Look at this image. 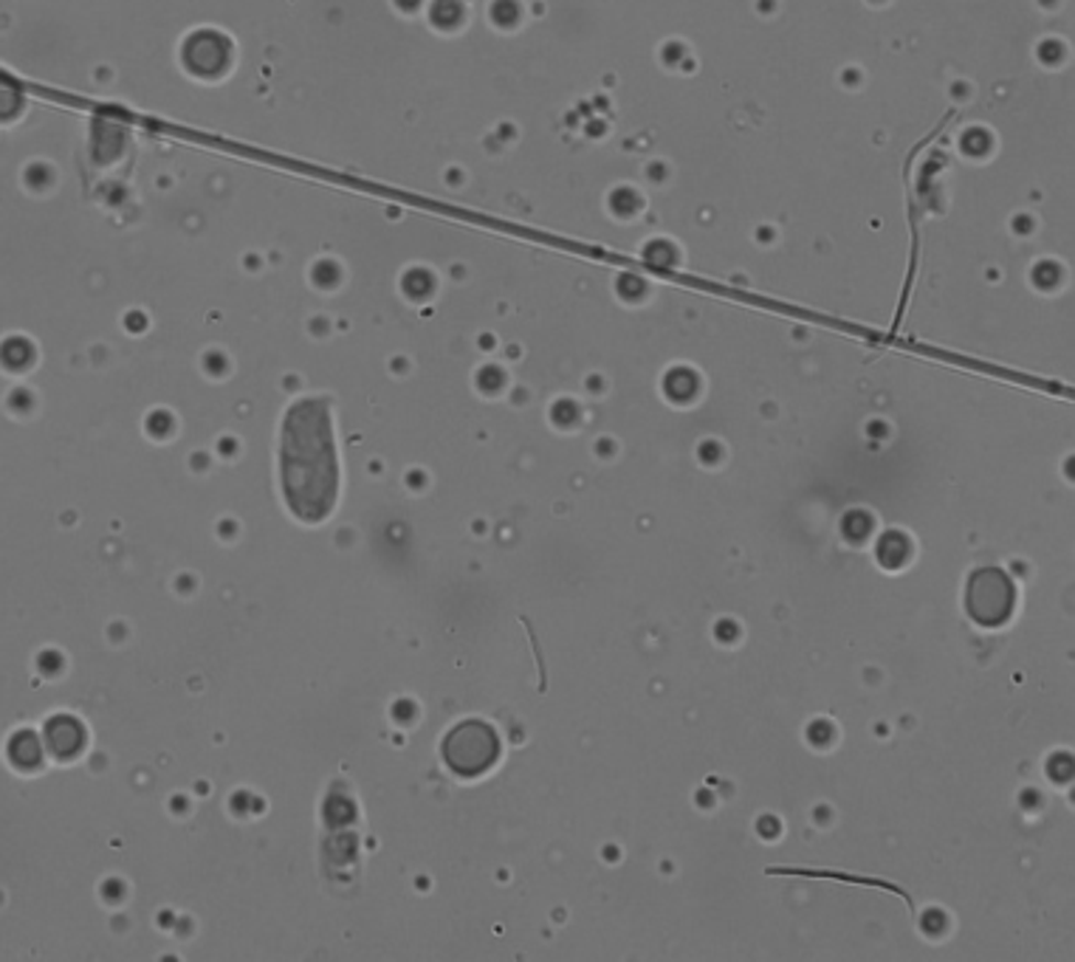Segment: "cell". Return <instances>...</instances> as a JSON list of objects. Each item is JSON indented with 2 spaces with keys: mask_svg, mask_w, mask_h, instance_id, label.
Wrapping results in <instances>:
<instances>
[{
  "mask_svg": "<svg viewBox=\"0 0 1075 962\" xmlns=\"http://www.w3.org/2000/svg\"><path fill=\"white\" fill-rule=\"evenodd\" d=\"M1013 610V585L1011 579L999 571L974 573L968 585V612L974 621L985 627L1002 624Z\"/></svg>",
  "mask_w": 1075,
  "mask_h": 962,
  "instance_id": "6da1fadb",
  "label": "cell"
},
{
  "mask_svg": "<svg viewBox=\"0 0 1075 962\" xmlns=\"http://www.w3.org/2000/svg\"><path fill=\"white\" fill-rule=\"evenodd\" d=\"M497 756V737L480 722H467L449 734L447 760L460 774H480Z\"/></svg>",
  "mask_w": 1075,
  "mask_h": 962,
  "instance_id": "7a4b0ae2",
  "label": "cell"
},
{
  "mask_svg": "<svg viewBox=\"0 0 1075 962\" xmlns=\"http://www.w3.org/2000/svg\"><path fill=\"white\" fill-rule=\"evenodd\" d=\"M881 553H884V562H887V565H901L903 553H907V545H903V540H898V537H895V548H892V542L887 540L884 542Z\"/></svg>",
  "mask_w": 1075,
  "mask_h": 962,
  "instance_id": "3957f363",
  "label": "cell"
}]
</instances>
